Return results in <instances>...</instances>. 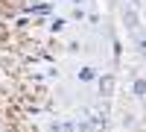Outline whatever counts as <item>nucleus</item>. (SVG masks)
<instances>
[{"label":"nucleus","instance_id":"obj_1","mask_svg":"<svg viewBox=\"0 0 146 132\" xmlns=\"http://www.w3.org/2000/svg\"><path fill=\"white\" fill-rule=\"evenodd\" d=\"M100 79V68H94V65H82L76 70V82H96Z\"/></svg>","mask_w":146,"mask_h":132},{"label":"nucleus","instance_id":"obj_2","mask_svg":"<svg viewBox=\"0 0 146 132\" xmlns=\"http://www.w3.org/2000/svg\"><path fill=\"white\" fill-rule=\"evenodd\" d=\"M67 23H70L67 18H50V32H53V35L64 32V29H67Z\"/></svg>","mask_w":146,"mask_h":132},{"label":"nucleus","instance_id":"obj_3","mask_svg":"<svg viewBox=\"0 0 146 132\" xmlns=\"http://www.w3.org/2000/svg\"><path fill=\"white\" fill-rule=\"evenodd\" d=\"M96 82H100L102 94H111V91H114V76H111V74H105V76L100 74V79H96Z\"/></svg>","mask_w":146,"mask_h":132},{"label":"nucleus","instance_id":"obj_4","mask_svg":"<svg viewBox=\"0 0 146 132\" xmlns=\"http://www.w3.org/2000/svg\"><path fill=\"white\" fill-rule=\"evenodd\" d=\"M131 94H135V97H146V76H137L131 82Z\"/></svg>","mask_w":146,"mask_h":132},{"label":"nucleus","instance_id":"obj_5","mask_svg":"<svg viewBox=\"0 0 146 132\" xmlns=\"http://www.w3.org/2000/svg\"><path fill=\"white\" fill-rule=\"evenodd\" d=\"M70 21H85V12H82V9L76 6V9H73V12H70Z\"/></svg>","mask_w":146,"mask_h":132},{"label":"nucleus","instance_id":"obj_6","mask_svg":"<svg viewBox=\"0 0 146 132\" xmlns=\"http://www.w3.org/2000/svg\"><path fill=\"white\" fill-rule=\"evenodd\" d=\"M32 12H38V15H47V12H50V3H38Z\"/></svg>","mask_w":146,"mask_h":132},{"label":"nucleus","instance_id":"obj_7","mask_svg":"<svg viewBox=\"0 0 146 132\" xmlns=\"http://www.w3.org/2000/svg\"><path fill=\"white\" fill-rule=\"evenodd\" d=\"M70 3H73V6H82V3H88V0H70Z\"/></svg>","mask_w":146,"mask_h":132}]
</instances>
